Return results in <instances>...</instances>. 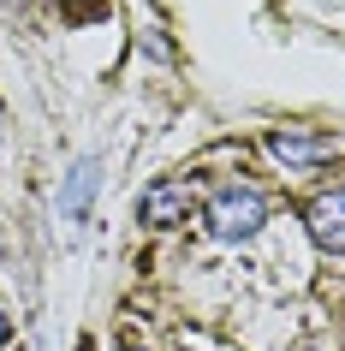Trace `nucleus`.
<instances>
[{
  "instance_id": "nucleus-6",
  "label": "nucleus",
  "mask_w": 345,
  "mask_h": 351,
  "mask_svg": "<svg viewBox=\"0 0 345 351\" xmlns=\"http://www.w3.org/2000/svg\"><path fill=\"white\" fill-rule=\"evenodd\" d=\"M6 339H12V322H6V310H0V346H6Z\"/></svg>"
},
{
  "instance_id": "nucleus-3",
  "label": "nucleus",
  "mask_w": 345,
  "mask_h": 351,
  "mask_svg": "<svg viewBox=\"0 0 345 351\" xmlns=\"http://www.w3.org/2000/svg\"><path fill=\"white\" fill-rule=\"evenodd\" d=\"M304 221H309V239L322 244L327 256H345V191H322Z\"/></svg>"
},
{
  "instance_id": "nucleus-4",
  "label": "nucleus",
  "mask_w": 345,
  "mask_h": 351,
  "mask_svg": "<svg viewBox=\"0 0 345 351\" xmlns=\"http://www.w3.org/2000/svg\"><path fill=\"white\" fill-rule=\"evenodd\" d=\"M268 155L286 167H322V161H333V143L309 137V131H268Z\"/></svg>"
},
{
  "instance_id": "nucleus-5",
  "label": "nucleus",
  "mask_w": 345,
  "mask_h": 351,
  "mask_svg": "<svg viewBox=\"0 0 345 351\" xmlns=\"http://www.w3.org/2000/svg\"><path fill=\"white\" fill-rule=\"evenodd\" d=\"M95 185H102V167H95V155H84V161L72 167V179H66V191H60V208H66V221L84 226V215H90V197Z\"/></svg>"
},
{
  "instance_id": "nucleus-1",
  "label": "nucleus",
  "mask_w": 345,
  "mask_h": 351,
  "mask_svg": "<svg viewBox=\"0 0 345 351\" xmlns=\"http://www.w3.org/2000/svg\"><path fill=\"white\" fill-rule=\"evenodd\" d=\"M209 232L215 239H226V244H238V239H250V232H262V221H268V203H262V191H250V185H226V191H215L209 197Z\"/></svg>"
},
{
  "instance_id": "nucleus-2",
  "label": "nucleus",
  "mask_w": 345,
  "mask_h": 351,
  "mask_svg": "<svg viewBox=\"0 0 345 351\" xmlns=\"http://www.w3.org/2000/svg\"><path fill=\"white\" fill-rule=\"evenodd\" d=\"M197 203H202V191L191 179H155L143 191V221L149 226H179V221H191Z\"/></svg>"
}]
</instances>
